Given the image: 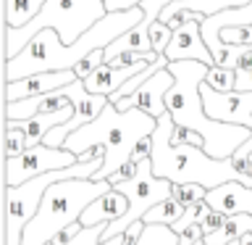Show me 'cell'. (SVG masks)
<instances>
[{
  "instance_id": "6da1fadb",
  "label": "cell",
  "mask_w": 252,
  "mask_h": 245,
  "mask_svg": "<svg viewBox=\"0 0 252 245\" xmlns=\"http://www.w3.org/2000/svg\"><path fill=\"white\" fill-rule=\"evenodd\" d=\"M145 19V8H129V11L108 13L92 29H87L74 45H66L55 29H42L16 58L5 61V84L19 79L47 74V71H74L90 53L105 50L118 37H124L129 29Z\"/></svg>"
},
{
  "instance_id": "7a4b0ae2",
  "label": "cell",
  "mask_w": 252,
  "mask_h": 245,
  "mask_svg": "<svg viewBox=\"0 0 252 245\" xmlns=\"http://www.w3.org/2000/svg\"><path fill=\"white\" fill-rule=\"evenodd\" d=\"M208 69L200 61H176L168 63V71L173 74V87L165 95V108L173 119V124L181 129H192L205 137V153L223 161L231 158L244 142L252 137V129L247 126H236V124H223V122H213L205 114L202 106V95L200 87L208 77Z\"/></svg>"
},
{
  "instance_id": "3957f363",
  "label": "cell",
  "mask_w": 252,
  "mask_h": 245,
  "mask_svg": "<svg viewBox=\"0 0 252 245\" xmlns=\"http://www.w3.org/2000/svg\"><path fill=\"white\" fill-rule=\"evenodd\" d=\"M158 129V119H153L145 111H118L113 103H108L105 111L94 119L92 124L82 126L66 140V150H71L79 161L94 148H105V163L92 177V182H108L113 174H118L126 163H131L134 148L145 137H153Z\"/></svg>"
},
{
  "instance_id": "277c9868",
  "label": "cell",
  "mask_w": 252,
  "mask_h": 245,
  "mask_svg": "<svg viewBox=\"0 0 252 245\" xmlns=\"http://www.w3.org/2000/svg\"><path fill=\"white\" fill-rule=\"evenodd\" d=\"M176 129L171 114L158 119V129L153 132V171L155 177L168 179L173 185H200L210 193L228 182H242V174L236 171L231 158H213L205 153V148L197 145H171V134Z\"/></svg>"
},
{
  "instance_id": "5b68a950",
  "label": "cell",
  "mask_w": 252,
  "mask_h": 245,
  "mask_svg": "<svg viewBox=\"0 0 252 245\" xmlns=\"http://www.w3.org/2000/svg\"><path fill=\"white\" fill-rule=\"evenodd\" d=\"M113 190L110 182H92V179H66L47 187L37 216L24 229L21 245H50L66 227L76 224L82 213Z\"/></svg>"
},
{
  "instance_id": "8992f818",
  "label": "cell",
  "mask_w": 252,
  "mask_h": 245,
  "mask_svg": "<svg viewBox=\"0 0 252 245\" xmlns=\"http://www.w3.org/2000/svg\"><path fill=\"white\" fill-rule=\"evenodd\" d=\"M102 0H47L45 8L29 27L11 29L5 27V61L16 58L42 29H55L66 45H74L87 29H92L100 19H105Z\"/></svg>"
},
{
  "instance_id": "52a82bcc",
  "label": "cell",
  "mask_w": 252,
  "mask_h": 245,
  "mask_svg": "<svg viewBox=\"0 0 252 245\" xmlns=\"http://www.w3.org/2000/svg\"><path fill=\"white\" fill-rule=\"evenodd\" d=\"M116 190L129 198V211H126L118 221H110L100 243L113 240V237H118V235H126V229H129L131 224H137V221H142L158 203L168 201L171 193H173V182L155 177L153 161L145 158V161H139L137 174H134L131 179H126V182H118Z\"/></svg>"
},
{
  "instance_id": "ba28073f",
  "label": "cell",
  "mask_w": 252,
  "mask_h": 245,
  "mask_svg": "<svg viewBox=\"0 0 252 245\" xmlns=\"http://www.w3.org/2000/svg\"><path fill=\"white\" fill-rule=\"evenodd\" d=\"M79 158L66 148H47V145H37L29 148L27 153H21L19 158H5V187H21L24 182L39 177L47 171H58V169H68L76 166Z\"/></svg>"
},
{
  "instance_id": "9c48e42d",
  "label": "cell",
  "mask_w": 252,
  "mask_h": 245,
  "mask_svg": "<svg viewBox=\"0 0 252 245\" xmlns=\"http://www.w3.org/2000/svg\"><path fill=\"white\" fill-rule=\"evenodd\" d=\"M202 19H205V13H197L194 19H189L187 24H181V27L173 32V40H171L168 50H165L168 63L200 61L205 66H216V58H213V53L208 50V45H205V40H202V32H200Z\"/></svg>"
},
{
  "instance_id": "30bf717a",
  "label": "cell",
  "mask_w": 252,
  "mask_h": 245,
  "mask_svg": "<svg viewBox=\"0 0 252 245\" xmlns=\"http://www.w3.org/2000/svg\"><path fill=\"white\" fill-rule=\"evenodd\" d=\"M173 82H176L173 74L168 69H163V71H158L155 77H150L147 82L131 95V98H124L121 103H116V108L118 111L137 108V111L150 114L153 119H160V116L168 114V108H165V95H168V90L173 87Z\"/></svg>"
},
{
  "instance_id": "8fae6325",
  "label": "cell",
  "mask_w": 252,
  "mask_h": 245,
  "mask_svg": "<svg viewBox=\"0 0 252 245\" xmlns=\"http://www.w3.org/2000/svg\"><path fill=\"white\" fill-rule=\"evenodd\" d=\"M76 71H47V74H34L19 82H8L5 84V103H16V100H27V98H37V95H47L55 90L76 82Z\"/></svg>"
},
{
  "instance_id": "7c38bea8",
  "label": "cell",
  "mask_w": 252,
  "mask_h": 245,
  "mask_svg": "<svg viewBox=\"0 0 252 245\" xmlns=\"http://www.w3.org/2000/svg\"><path fill=\"white\" fill-rule=\"evenodd\" d=\"M74 106L63 90L47 92V95H37V98H27V100H16V103H5V122H29L39 114H55Z\"/></svg>"
},
{
  "instance_id": "4fadbf2b",
  "label": "cell",
  "mask_w": 252,
  "mask_h": 245,
  "mask_svg": "<svg viewBox=\"0 0 252 245\" xmlns=\"http://www.w3.org/2000/svg\"><path fill=\"white\" fill-rule=\"evenodd\" d=\"M205 203L213 211L223 213V216H239V213L252 216V187H244L239 182H228V185L210 190Z\"/></svg>"
},
{
  "instance_id": "5bb4252c",
  "label": "cell",
  "mask_w": 252,
  "mask_h": 245,
  "mask_svg": "<svg viewBox=\"0 0 252 245\" xmlns=\"http://www.w3.org/2000/svg\"><path fill=\"white\" fill-rule=\"evenodd\" d=\"M147 66H150V63H134V66H118L116 69V66L102 63L92 77L84 79V87H87V92H92V95H105V98H110V95L121 90L129 79L142 74Z\"/></svg>"
},
{
  "instance_id": "9a60e30c",
  "label": "cell",
  "mask_w": 252,
  "mask_h": 245,
  "mask_svg": "<svg viewBox=\"0 0 252 245\" xmlns=\"http://www.w3.org/2000/svg\"><path fill=\"white\" fill-rule=\"evenodd\" d=\"M129 211V198L124 193H118L113 187L110 193L100 195L90 208L82 213V227H97V224H110V221H118L124 213Z\"/></svg>"
},
{
  "instance_id": "2e32d148",
  "label": "cell",
  "mask_w": 252,
  "mask_h": 245,
  "mask_svg": "<svg viewBox=\"0 0 252 245\" xmlns=\"http://www.w3.org/2000/svg\"><path fill=\"white\" fill-rule=\"evenodd\" d=\"M47 0H5V27L24 29L39 16Z\"/></svg>"
},
{
  "instance_id": "e0dca14e",
  "label": "cell",
  "mask_w": 252,
  "mask_h": 245,
  "mask_svg": "<svg viewBox=\"0 0 252 245\" xmlns=\"http://www.w3.org/2000/svg\"><path fill=\"white\" fill-rule=\"evenodd\" d=\"M184 205H181L179 201H176V198H168V201H163V203H158L155 205V208L153 211H150L147 213V216L145 219H142V221H145V224L150 227V224H160V227H173V224H176V221L181 219V216H184Z\"/></svg>"
},
{
  "instance_id": "ac0fdd59",
  "label": "cell",
  "mask_w": 252,
  "mask_h": 245,
  "mask_svg": "<svg viewBox=\"0 0 252 245\" xmlns=\"http://www.w3.org/2000/svg\"><path fill=\"white\" fill-rule=\"evenodd\" d=\"M205 84L216 92H234L236 90V71L234 69H223V66H210Z\"/></svg>"
},
{
  "instance_id": "d6986e66",
  "label": "cell",
  "mask_w": 252,
  "mask_h": 245,
  "mask_svg": "<svg viewBox=\"0 0 252 245\" xmlns=\"http://www.w3.org/2000/svg\"><path fill=\"white\" fill-rule=\"evenodd\" d=\"M137 245H179V235L171 227L150 224V227H145V232L137 240Z\"/></svg>"
},
{
  "instance_id": "ffe728a7",
  "label": "cell",
  "mask_w": 252,
  "mask_h": 245,
  "mask_svg": "<svg viewBox=\"0 0 252 245\" xmlns=\"http://www.w3.org/2000/svg\"><path fill=\"white\" fill-rule=\"evenodd\" d=\"M171 40H173V29L168 27V24H163L160 19H158L153 27H150V42H153V50L158 55H165V50H168V45H171Z\"/></svg>"
},
{
  "instance_id": "44dd1931",
  "label": "cell",
  "mask_w": 252,
  "mask_h": 245,
  "mask_svg": "<svg viewBox=\"0 0 252 245\" xmlns=\"http://www.w3.org/2000/svg\"><path fill=\"white\" fill-rule=\"evenodd\" d=\"M176 201L184 205V208H189L192 203H200L208 198V190L200 187V185H173V193H171Z\"/></svg>"
},
{
  "instance_id": "7402d4cb",
  "label": "cell",
  "mask_w": 252,
  "mask_h": 245,
  "mask_svg": "<svg viewBox=\"0 0 252 245\" xmlns=\"http://www.w3.org/2000/svg\"><path fill=\"white\" fill-rule=\"evenodd\" d=\"M208 208H210V205L205 203V201H200V203H192V205H189V208L184 211V216H181V219H179V221H176V224H173L171 229H173L176 235H181L184 229H189L192 224H200V219L205 216V213H208Z\"/></svg>"
},
{
  "instance_id": "603a6c76",
  "label": "cell",
  "mask_w": 252,
  "mask_h": 245,
  "mask_svg": "<svg viewBox=\"0 0 252 245\" xmlns=\"http://www.w3.org/2000/svg\"><path fill=\"white\" fill-rule=\"evenodd\" d=\"M27 153V137L16 126H5V158H19Z\"/></svg>"
},
{
  "instance_id": "cb8c5ba5",
  "label": "cell",
  "mask_w": 252,
  "mask_h": 245,
  "mask_svg": "<svg viewBox=\"0 0 252 245\" xmlns=\"http://www.w3.org/2000/svg\"><path fill=\"white\" fill-rule=\"evenodd\" d=\"M102 63H105V50H94V53L87 55V58L79 63L74 71H76V77H79V79H87V77H92L94 71L102 66Z\"/></svg>"
},
{
  "instance_id": "d4e9b609",
  "label": "cell",
  "mask_w": 252,
  "mask_h": 245,
  "mask_svg": "<svg viewBox=\"0 0 252 245\" xmlns=\"http://www.w3.org/2000/svg\"><path fill=\"white\" fill-rule=\"evenodd\" d=\"M220 40L226 45H252V24L250 27H231L220 32Z\"/></svg>"
},
{
  "instance_id": "484cf974",
  "label": "cell",
  "mask_w": 252,
  "mask_h": 245,
  "mask_svg": "<svg viewBox=\"0 0 252 245\" xmlns=\"http://www.w3.org/2000/svg\"><path fill=\"white\" fill-rule=\"evenodd\" d=\"M108 224H97V227H84L82 232H79V237H74L68 245H100L102 235H105Z\"/></svg>"
},
{
  "instance_id": "4316f807",
  "label": "cell",
  "mask_w": 252,
  "mask_h": 245,
  "mask_svg": "<svg viewBox=\"0 0 252 245\" xmlns=\"http://www.w3.org/2000/svg\"><path fill=\"white\" fill-rule=\"evenodd\" d=\"M171 145H197V148H205V137L202 134H197L192 129H181V126H176L171 134Z\"/></svg>"
},
{
  "instance_id": "83f0119b",
  "label": "cell",
  "mask_w": 252,
  "mask_h": 245,
  "mask_svg": "<svg viewBox=\"0 0 252 245\" xmlns=\"http://www.w3.org/2000/svg\"><path fill=\"white\" fill-rule=\"evenodd\" d=\"M226 219L228 216H223V213H218V211H213V208H208V213L200 219V227H202V232H205V237H210V235H216L220 227L226 224Z\"/></svg>"
},
{
  "instance_id": "f1b7e54d",
  "label": "cell",
  "mask_w": 252,
  "mask_h": 245,
  "mask_svg": "<svg viewBox=\"0 0 252 245\" xmlns=\"http://www.w3.org/2000/svg\"><path fill=\"white\" fill-rule=\"evenodd\" d=\"M202 237H205L202 227L200 224H192L189 229H184V232L179 235V245H194V243H200Z\"/></svg>"
},
{
  "instance_id": "f546056e",
  "label": "cell",
  "mask_w": 252,
  "mask_h": 245,
  "mask_svg": "<svg viewBox=\"0 0 252 245\" xmlns=\"http://www.w3.org/2000/svg\"><path fill=\"white\" fill-rule=\"evenodd\" d=\"M150 156H153V137H145L137 148H134L131 163H139V161H145V158H150Z\"/></svg>"
},
{
  "instance_id": "4dcf8cb0",
  "label": "cell",
  "mask_w": 252,
  "mask_h": 245,
  "mask_svg": "<svg viewBox=\"0 0 252 245\" xmlns=\"http://www.w3.org/2000/svg\"><path fill=\"white\" fill-rule=\"evenodd\" d=\"M105 3L108 13H118V11H129V8H137L142 0H102Z\"/></svg>"
},
{
  "instance_id": "1f68e13d",
  "label": "cell",
  "mask_w": 252,
  "mask_h": 245,
  "mask_svg": "<svg viewBox=\"0 0 252 245\" xmlns=\"http://www.w3.org/2000/svg\"><path fill=\"white\" fill-rule=\"evenodd\" d=\"M234 92H252V69L236 71V90Z\"/></svg>"
},
{
  "instance_id": "d6a6232c",
  "label": "cell",
  "mask_w": 252,
  "mask_h": 245,
  "mask_svg": "<svg viewBox=\"0 0 252 245\" xmlns=\"http://www.w3.org/2000/svg\"><path fill=\"white\" fill-rule=\"evenodd\" d=\"M239 245H252V235H244L242 240H239Z\"/></svg>"
}]
</instances>
